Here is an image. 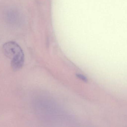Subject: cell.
Segmentation results:
<instances>
[{
	"label": "cell",
	"mask_w": 127,
	"mask_h": 127,
	"mask_svg": "<svg viewBox=\"0 0 127 127\" xmlns=\"http://www.w3.org/2000/svg\"><path fill=\"white\" fill-rule=\"evenodd\" d=\"M2 49L5 56L10 60L11 67L13 70H19L22 67L24 55L18 44L12 41L7 42L4 44Z\"/></svg>",
	"instance_id": "obj_1"
},
{
	"label": "cell",
	"mask_w": 127,
	"mask_h": 127,
	"mask_svg": "<svg viewBox=\"0 0 127 127\" xmlns=\"http://www.w3.org/2000/svg\"><path fill=\"white\" fill-rule=\"evenodd\" d=\"M77 77L79 79H81V80L85 81V82H87L88 81V80H87V78L84 75H82L78 74L77 75Z\"/></svg>",
	"instance_id": "obj_2"
}]
</instances>
